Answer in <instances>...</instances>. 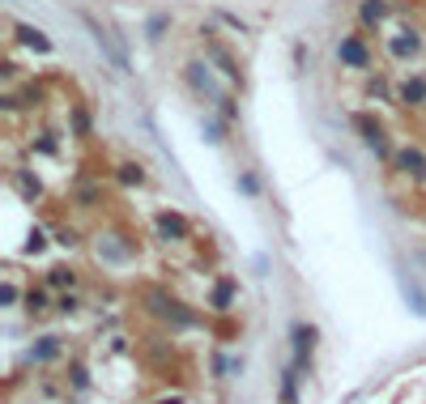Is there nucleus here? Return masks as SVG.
<instances>
[{"label":"nucleus","mask_w":426,"mask_h":404,"mask_svg":"<svg viewBox=\"0 0 426 404\" xmlns=\"http://www.w3.org/2000/svg\"><path fill=\"white\" fill-rule=\"evenodd\" d=\"M218 371H222V379H239L243 375V358H222Z\"/></svg>","instance_id":"2eb2a0df"},{"label":"nucleus","mask_w":426,"mask_h":404,"mask_svg":"<svg viewBox=\"0 0 426 404\" xmlns=\"http://www.w3.org/2000/svg\"><path fill=\"white\" fill-rule=\"evenodd\" d=\"M294 379H299V366L282 379V400H286V404H294Z\"/></svg>","instance_id":"dca6fc26"},{"label":"nucleus","mask_w":426,"mask_h":404,"mask_svg":"<svg viewBox=\"0 0 426 404\" xmlns=\"http://www.w3.org/2000/svg\"><path fill=\"white\" fill-rule=\"evenodd\" d=\"M73 128L85 136V132H90V115H85V111H73Z\"/></svg>","instance_id":"a211bd4d"},{"label":"nucleus","mask_w":426,"mask_h":404,"mask_svg":"<svg viewBox=\"0 0 426 404\" xmlns=\"http://www.w3.org/2000/svg\"><path fill=\"white\" fill-rule=\"evenodd\" d=\"M311 349H316V328H311V324H299V328H294V366H299V371L311 362Z\"/></svg>","instance_id":"6e6552de"},{"label":"nucleus","mask_w":426,"mask_h":404,"mask_svg":"<svg viewBox=\"0 0 426 404\" xmlns=\"http://www.w3.org/2000/svg\"><path fill=\"white\" fill-rule=\"evenodd\" d=\"M77 307H81V302H77V298H73V294H64V298H60V311H64V315H73V311H77Z\"/></svg>","instance_id":"6ab92c4d"},{"label":"nucleus","mask_w":426,"mask_h":404,"mask_svg":"<svg viewBox=\"0 0 426 404\" xmlns=\"http://www.w3.org/2000/svg\"><path fill=\"white\" fill-rule=\"evenodd\" d=\"M418 51H422V34H418V30H397V34H388V55H393V60L405 64V60H414Z\"/></svg>","instance_id":"39448f33"},{"label":"nucleus","mask_w":426,"mask_h":404,"mask_svg":"<svg viewBox=\"0 0 426 404\" xmlns=\"http://www.w3.org/2000/svg\"><path fill=\"white\" fill-rule=\"evenodd\" d=\"M205 43H209V55L218 60V68H222L230 81H243V68H239V64H235V55H230V51H226L218 38H213V30H205Z\"/></svg>","instance_id":"0eeeda50"},{"label":"nucleus","mask_w":426,"mask_h":404,"mask_svg":"<svg viewBox=\"0 0 426 404\" xmlns=\"http://www.w3.org/2000/svg\"><path fill=\"white\" fill-rule=\"evenodd\" d=\"M230 302H235V281L222 277V281L213 285V294H209V307H213V311H230Z\"/></svg>","instance_id":"9b49d317"},{"label":"nucleus","mask_w":426,"mask_h":404,"mask_svg":"<svg viewBox=\"0 0 426 404\" xmlns=\"http://www.w3.org/2000/svg\"><path fill=\"white\" fill-rule=\"evenodd\" d=\"M354 128L363 132V145H367L371 153H380V158H388V162H393V153H397V149H388V141H384V124H380V119H371V115H363V111H358V115H354Z\"/></svg>","instance_id":"f03ea898"},{"label":"nucleus","mask_w":426,"mask_h":404,"mask_svg":"<svg viewBox=\"0 0 426 404\" xmlns=\"http://www.w3.org/2000/svg\"><path fill=\"white\" fill-rule=\"evenodd\" d=\"M158 230H162V239H171V243H183V239L192 234L179 213H158Z\"/></svg>","instance_id":"9d476101"},{"label":"nucleus","mask_w":426,"mask_h":404,"mask_svg":"<svg viewBox=\"0 0 426 404\" xmlns=\"http://www.w3.org/2000/svg\"><path fill=\"white\" fill-rule=\"evenodd\" d=\"M337 60H341L346 68H354V72H367V68H371V47H367V38H363V34H341Z\"/></svg>","instance_id":"f257e3e1"},{"label":"nucleus","mask_w":426,"mask_h":404,"mask_svg":"<svg viewBox=\"0 0 426 404\" xmlns=\"http://www.w3.org/2000/svg\"><path fill=\"white\" fill-rule=\"evenodd\" d=\"M388 13H393L388 0H363V4H358V21H363L367 30H380V26L388 21Z\"/></svg>","instance_id":"1a4fd4ad"},{"label":"nucleus","mask_w":426,"mask_h":404,"mask_svg":"<svg viewBox=\"0 0 426 404\" xmlns=\"http://www.w3.org/2000/svg\"><path fill=\"white\" fill-rule=\"evenodd\" d=\"M47 285H55V290H64V285H68V290H73V285H77V273H73V268H51Z\"/></svg>","instance_id":"ddd939ff"},{"label":"nucleus","mask_w":426,"mask_h":404,"mask_svg":"<svg viewBox=\"0 0 426 404\" xmlns=\"http://www.w3.org/2000/svg\"><path fill=\"white\" fill-rule=\"evenodd\" d=\"M85 26H90V34H94V43H98L102 51H107V60H111L115 68H128V55H124V51L115 47V38H111V34H107V30H102V26L94 21V17H85Z\"/></svg>","instance_id":"423d86ee"},{"label":"nucleus","mask_w":426,"mask_h":404,"mask_svg":"<svg viewBox=\"0 0 426 404\" xmlns=\"http://www.w3.org/2000/svg\"><path fill=\"white\" fill-rule=\"evenodd\" d=\"M26 311H30V315H43V311H47V294H43V290H30V294H26Z\"/></svg>","instance_id":"4468645a"},{"label":"nucleus","mask_w":426,"mask_h":404,"mask_svg":"<svg viewBox=\"0 0 426 404\" xmlns=\"http://www.w3.org/2000/svg\"><path fill=\"white\" fill-rule=\"evenodd\" d=\"M0 302H4V307H17V285H13V281H4V290H0Z\"/></svg>","instance_id":"f3484780"},{"label":"nucleus","mask_w":426,"mask_h":404,"mask_svg":"<svg viewBox=\"0 0 426 404\" xmlns=\"http://www.w3.org/2000/svg\"><path fill=\"white\" fill-rule=\"evenodd\" d=\"M393 170H401L405 179H422L426 175V153L418 145H401V149L393 153Z\"/></svg>","instance_id":"7ed1b4c3"},{"label":"nucleus","mask_w":426,"mask_h":404,"mask_svg":"<svg viewBox=\"0 0 426 404\" xmlns=\"http://www.w3.org/2000/svg\"><path fill=\"white\" fill-rule=\"evenodd\" d=\"M60 354V337H43L38 345H30V362H51Z\"/></svg>","instance_id":"f8f14e48"},{"label":"nucleus","mask_w":426,"mask_h":404,"mask_svg":"<svg viewBox=\"0 0 426 404\" xmlns=\"http://www.w3.org/2000/svg\"><path fill=\"white\" fill-rule=\"evenodd\" d=\"M162 30H166V17H154V21H149V38H158Z\"/></svg>","instance_id":"aec40b11"},{"label":"nucleus","mask_w":426,"mask_h":404,"mask_svg":"<svg viewBox=\"0 0 426 404\" xmlns=\"http://www.w3.org/2000/svg\"><path fill=\"white\" fill-rule=\"evenodd\" d=\"M154 404H183L179 396H162V400H154Z\"/></svg>","instance_id":"412c9836"},{"label":"nucleus","mask_w":426,"mask_h":404,"mask_svg":"<svg viewBox=\"0 0 426 404\" xmlns=\"http://www.w3.org/2000/svg\"><path fill=\"white\" fill-rule=\"evenodd\" d=\"M393 98H397L401 107H426V72H410L405 81H397Z\"/></svg>","instance_id":"20e7f679"}]
</instances>
